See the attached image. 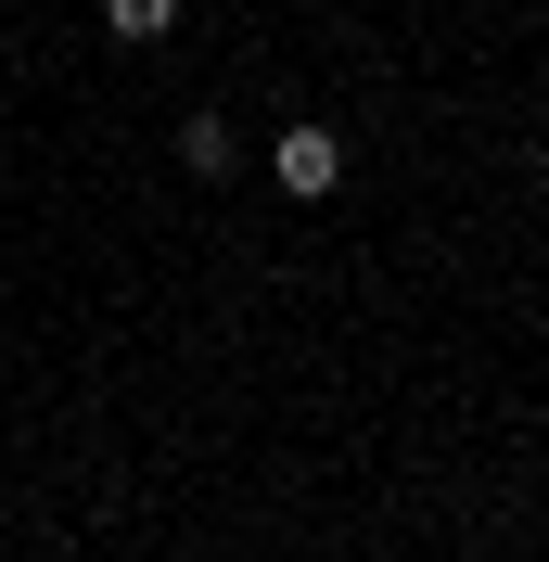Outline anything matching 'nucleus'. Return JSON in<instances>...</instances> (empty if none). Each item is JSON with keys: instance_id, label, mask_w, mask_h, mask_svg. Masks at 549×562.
Returning <instances> with one entry per match:
<instances>
[{"instance_id": "nucleus-1", "label": "nucleus", "mask_w": 549, "mask_h": 562, "mask_svg": "<svg viewBox=\"0 0 549 562\" xmlns=\"http://www.w3.org/2000/svg\"><path fill=\"white\" fill-rule=\"evenodd\" d=\"M269 167H281V192H294V205H320V192H345V140H333V128H281Z\"/></svg>"}, {"instance_id": "nucleus-3", "label": "nucleus", "mask_w": 549, "mask_h": 562, "mask_svg": "<svg viewBox=\"0 0 549 562\" xmlns=\"http://www.w3.org/2000/svg\"><path fill=\"white\" fill-rule=\"evenodd\" d=\"M103 26H115V38H128V52H154V38H167V26H179V0H103Z\"/></svg>"}, {"instance_id": "nucleus-2", "label": "nucleus", "mask_w": 549, "mask_h": 562, "mask_svg": "<svg viewBox=\"0 0 549 562\" xmlns=\"http://www.w3.org/2000/svg\"><path fill=\"white\" fill-rule=\"evenodd\" d=\"M179 167H192V179H231V167H243L231 115H179Z\"/></svg>"}]
</instances>
